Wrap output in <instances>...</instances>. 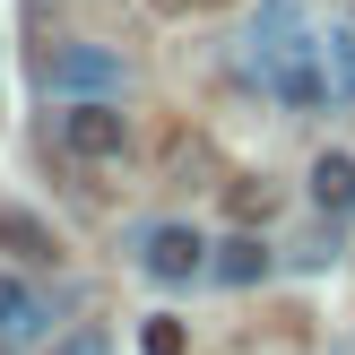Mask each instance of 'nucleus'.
<instances>
[{
    "mask_svg": "<svg viewBox=\"0 0 355 355\" xmlns=\"http://www.w3.org/2000/svg\"><path fill=\"white\" fill-rule=\"evenodd\" d=\"M61 148L87 156V165H104V156L130 148V113H121L113 96H96V104H61Z\"/></svg>",
    "mask_w": 355,
    "mask_h": 355,
    "instance_id": "nucleus-2",
    "label": "nucleus"
},
{
    "mask_svg": "<svg viewBox=\"0 0 355 355\" xmlns=\"http://www.w3.org/2000/svg\"><path fill=\"white\" fill-rule=\"evenodd\" d=\"M0 329H9V338H44V329H52V312L35 304V286L9 277V269H0Z\"/></svg>",
    "mask_w": 355,
    "mask_h": 355,
    "instance_id": "nucleus-5",
    "label": "nucleus"
},
{
    "mask_svg": "<svg viewBox=\"0 0 355 355\" xmlns=\"http://www.w3.org/2000/svg\"><path fill=\"white\" fill-rule=\"evenodd\" d=\"M321 61H329V104H355V26L321 35Z\"/></svg>",
    "mask_w": 355,
    "mask_h": 355,
    "instance_id": "nucleus-7",
    "label": "nucleus"
},
{
    "mask_svg": "<svg viewBox=\"0 0 355 355\" xmlns=\"http://www.w3.org/2000/svg\"><path fill=\"white\" fill-rule=\"evenodd\" d=\"M113 87H121V52H104V44H61V52H44V96L96 104V96H113Z\"/></svg>",
    "mask_w": 355,
    "mask_h": 355,
    "instance_id": "nucleus-1",
    "label": "nucleus"
},
{
    "mask_svg": "<svg viewBox=\"0 0 355 355\" xmlns=\"http://www.w3.org/2000/svg\"><path fill=\"white\" fill-rule=\"evenodd\" d=\"M148 355H182V321H148Z\"/></svg>",
    "mask_w": 355,
    "mask_h": 355,
    "instance_id": "nucleus-10",
    "label": "nucleus"
},
{
    "mask_svg": "<svg viewBox=\"0 0 355 355\" xmlns=\"http://www.w3.org/2000/svg\"><path fill=\"white\" fill-rule=\"evenodd\" d=\"M52 355H113V338H104L96 321H78L69 338H52Z\"/></svg>",
    "mask_w": 355,
    "mask_h": 355,
    "instance_id": "nucleus-9",
    "label": "nucleus"
},
{
    "mask_svg": "<svg viewBox=\"0 0 355 355\" xmlns=\"http://www.w3.org/2000/svg\"><path fill=\"white\" fill-rule=\"evenodd\" d=\"M217 277H225V286H260V277H269V252H260L252 234L217 243Z\"/></svg>",
    "mask_w": 355,
    "mask_h": 355,
    "instance_id": "nucleus-8",
    "label": "nucleus"
},
{
    "mask_svg": "<svg viewBox=\"0 0 355 355\" xmlns=\"http://www.w3.org/2000/svg\"><path fill=\"white\" fill-rule=\"evenodd\" d=\"M139 269H148L156 286H191V277L217 269V260H208V243L191 234V225H148V234H139Z\"/></svg>",
    "mask_w": 355,
    "mask_h": 355,
    "instance_id": "nucleus-3",
    "label": "nucleus"
},
{
    "mask_svg": "<svg viewBox=\"0 0 355 355\" xmlns=\"http://www.w3.org/2000/svg\"><path fill=\"white\" fill-rule=\"evenodd\" d=\"M0 243H9L26 269H44V260L61 252V243H52V225H44V217H26V208H0Z\"/></svg>",
    "mask_w": 355,
    "mask_h": 355,
    "instance_id": "nucleus-6",
    "label": "nucleus"
},
{
    "mask_svg": "<svg viewBox=\"0 0 355 355\" xmlns=\"http://www.w3.org/2000/svg\"><path fill=\"white\" fill-rule=\"evenodd\" d=\"M312 208H321V217H347V208H355V156L347 148L312 156Z\"/></svg>",
    "mask_w": 355,
    "mask_h": 355,
    "instance_id": "nucleus-4",
    "label": "nucleus"
}]
</instances>
